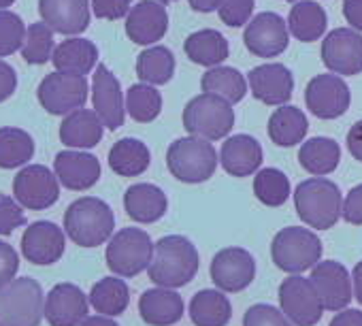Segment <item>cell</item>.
Here are the masks:
<instances>
[{
  "instance_id": "8fae6325",
  "label": "cell",
  "mask_w": 362,
  "mask_h": 326,
  "mask_svg": "<svg viewBox=\"0 0 362 326\" xmlns=\"http://www.w3.org/2000/svg\"><path fill=\"white\" fill-rule=\"evenodd\" d=\"M279 305L288 320L296 326H315L322 320L324 305L311 277L290 275L279 286Z\"/></svg>"
},
{
  "instance_id": "ba28073f",
  "label": "cell",
  "mask_w": 362,
  "mask_h": 326,
  "mask_svg": "<svg viewBox=\"0 0 362 326\" xmlns=\"http://www.w3.org/2000/svg\"><path fill=\"white\" fill-rule=\"evenodd\" d=\"M153 241L141 228L117 231L107 245V267L119 277H134L145 271L153 258Z\"/></svg>"
},
{
  "instance_id": "f35d334b",
  "label": "cell",
  "mask_w": 362,
  "mask_h": 326,
  "mask_svg": "<svg viewBox=\"0 0 362 326\" xmlns=\"http://www.w3.org/2000/svg\"><path fill=\"white\" fill-rule=\"evenodd\" d=\"M254 194L267 207H281L292 194L290 180L284 171L275 167L260 169L254 177Z\"/></svg>"
},
{
  "instance_id": "d4e9b609",
  "label": "cell",
  "mask_w": 362,
  "mask_h": 326,
  "mask_svg": "<svg viewBox=\"0 0 362 326\" xmlns=\"http://www.w3.org/2000/svg\"><path fill=\"white\" fill-rule=\"evenodd\" d=\"M139 315L149 326H173L184 318V298L173 288H151L139 298Z\"/></svg>"
},
{
  "instance_id": "8992f818",
  "label": "cell",
  "mask_w": 362,
  "mask_h": 326,
  "mask_svg": "<svg viewBox=\"0 0 362 326\" xmlns=\"http://www.w3.org/2000/svg\"><path fill=\"white\" fill-rule=\"evenodd\" d=\"M271 258L277 269H281L290 275H300L320 262L322 241L309 228L286 226L273 237Z\"/></svg>"
},
{
  "instance_id": "9a60e30c",
  "label": "cell",
  "mask_w": 362,
  "mask_h": 326,
  "mask_svg": "<svg viewBox=\"0 0 362 326\" xmlns=\"http://www.w3.org/2000/svg\"><path fill=\"white\" fill-rule=\"evenodd\" d=\"M250 92L267 107H281L294 94L292 71L281 62H267L247 73Z\"/></svg>"
},
{
  "instance_id": "f6af8a7d",
  "label": "cell",
  "mask_w": 362,
  "mask_h": 326,
  "mask_svg": "<svg viewBox=\"0 0 362 326\" xmlns=\"http://www.w3.org/2000/svg\"><path fill=\"white\" fill-rule=\"evenodd\" d=\"M24 224L26 216L22 211V205L11 197L0 194V237L16 233V228H22Z\"/></svg>"
},
{
  "instance_id": "f907efd6",
  "label": "cell",
  "mask_w": 362,
  "mask_h": 326,
  "mask_svg": "<svg viewBox=\"0 0 362 326\" xmlns=\"http://www.w3.org/2000/svg\"><path fill=\"white\" fill-rule=\"evenodd\" d=\"M343 18L349 28L362 33V0H343Z\"/></svg>"
},
{
  "instance_id": "74e56055",
  "label": "cell",
  "mask_w": 362,
  "mask_h": 326,
  "mask_svg": "<svg viewBox=\"0 0 362 326\" xmlns=\"http://www.w3.org/2000/svg\"><path fill=\"white\" fill-rule=\"evenodd\" d=\"M35 156V139L13 126L0 128V169H18Z\"/></svg>"
},
{
  "instance_id": "7a4b0ae2",
  "label": "cell",
  "mask_w": 362,
  "mask_h": 326,
  "mask_svg": "<svg viewBox=\"0 0 362 326\" xmlns=\"http://www.w3.org/2000/svg\"><path fill=\"white\" fill-rule=\"evenodd\" d=\"M113 209L96 197H81L64 211V233L79 248H98L113 237Z\"/></svg>"
},
{
  "instance_id": "e0dca14e",
  "label": "cell",
  "mask_w": 362,
  "mask_h": 326,
  "mask_svg": "<svg viewBox=\"0 0 362 326\" xmlns=\"http://www.w3.org/2000/svg\"><path fill=\"white\" fill-rule=\"evenodd\" d=\"M66 250V233L47 220L33 222L22 235V254L28 262L47 267L56 264Z\"/></svg>"
},
{
  "instance_id": "d590c367",
  "label": "cell",
  "mask_w": 362,
  "mask_h": 326,
  "mask_svg": "<svg viewBox=\"0 0 362 326\" xmlns=\"http://www.w3.org/2000/svg\"><path fill=\"white\" fill-rule=\"evenodd\" d=\"M247 88H250L247 79L237 69L224 66V64L207 69L205 75L201 77V90L203 92L218 94L233 105H237L245 98Z\"/></svg>"
},
{
  "instance_id": "ffe728a7",
  "label": "cell",
  "mask_w": 362,
  "mask_h": 326,
  "mask_svg": "<svg viewBox=\"0 0 362 326\" xmlns=\"http://www.w3.org/2000/svg\"><path fill=\"white\" fill-rule=\"evenodd\" d=\"M39 16L54 33L77 37L90 26L92 5L90 0H39Z\"/></svg>"
},
{
  "instance_id": "ab89813d",
  "label": "cell",
  "mask_w": 362,
  "mask_h": 326,
  "mask_svg": "<svg viewBox=\"0 0 362 326\" xmlns=\"http://www.w3.org/2000/svg\"><path fill=\"white\" fill-rule=\"evenodd\" d=\"M162 111V94L156 90V86L149 83H134L126 92V113L139 122L149 124L153 122Z\"/></svg>"
},
{
  "instance_id": "7402d4cb",
  "label": "cell",
  "mask_w": 362,
  "mask_h": 326,
  "mask_svg": "<svg viewBox=\"0 0 362 326\" xmlns=\"http://www.w3.org/2000/svg\"><path fill=\"white\" fill-rule=\"evenodd\" d=\"M54 173L60 184L73 192L90 190L100 180V162L96 156L81 149L60 151L54 160Z\"/></svg>"
},
{
  "instance_id": "b9f144b4",
  "label": "cell",
  "mask_w": 362,
  "mask_h": 326,
  "mask_svg": "<svg viewBox=\"0 0 362 326\" xmlns=\"http://www.w3.org/2000/svg\"><path fill=\"white\" fill-rule=\"evenodd\" d=\"M26 26L22 18L9 9H0V58H7L22 50Z\"/></svg>"
},
{
  "instance_id": "11a10c76",
  "label": "cell",
  "mask_w": 362,
  "mask_h": 326,
  "mask_svg": "<svg viewBox=\"0 0 362 326\" xmlns=\"http://www.w3.org/2000/svg\"><path fill=\"white\" fill-rule=\"evenodd\" d=\"M351 281H354V296L362 305V260L354 267L351 271Z\"/></svg>"
},
{
  "instance_id": "db71d44e",
  "label": "cell",
  "mask_w": 362,
  "mask_h": 326,
  "mask_svg": "<svg viewBox=\"0 0 362 326\" xmlns=\"http://www.w3.org/2000/svg\"><path fill=\"white\" fill-rule=\"evenodd\" d=\"M188 5L197 13H214L220 7V0H188Z\"/></svg>"
},
{
  "instance_id": "6da1fadb",
  "label": "cell",
  "mask_w": 362,
  "mask_h": 326,
  "mask_svg": "<svg viewBox=\"0 0 362 326\" xmlns=\"http://www.w3.org/2000/svg\"><path fill=\"white\" fill-rule=\"evenodd\" d=\"M199 250L184 235H166L156 241L147 275L156 286L181 288L199 273Z\"/></svg>"
},
{
  "instance_id": "f5cc1de1",
  "label": "cell",
  "mask_w": 362,
  "mask_h": 326,
  "mask_svg": "<svg viewBox=\"0 0 362 326\" xmlns=\"http://www.w3.org/2000/svg\"><path fill=\"white\" fill-rule=\"evenodd\" d=\"M328 326H362V311L360 309H345V311L341 309V313H337Z\"/></svg>"
},
{
  "instance_id": "9c48e42d",
  "label": "cell",
  "mask_w": 362,
  "mask_h": 326,
  "mask_svg": "<svg viewBox=\"0 0 362 326\" xmlns=\"http://www.w3.org/2000/svg\"><path fill=\"white\" fill-rule=\"evenodd\" d=\"M88 79L86 75H73L54 71L45 75V79L39 83L37 98L41 107L52 115H69L77 109H83L88 100Z\"/></svg>"
},
{
  "instance_id": "d6a6232c",
  "label": "cell",
  "mask_w": 362,
  "mask_h": 326,
  "mask_svg": "<svg viewBox=\"0 0 362 326\" xmlns=\"http://www.w3.org/2000/svg\"><path fill=\"white\" fill-rule=\"evenodd\" d=\"M184 52L190 58V62L211 69V66H220L228 54V41L220 30L214 28H205V30H197L192 33L186 41H184Z\"/></svg>"
},
{
  "instance_id": "83f0119b",
  "label": "cell",
  "mask_w": 362,
  "mask_h": 326,
  "mask_svg": "<svg viewBox=\"0 0 362 326\" xmlns=\"http://www.w3.org/2000/svg\"><path fill=\"white\" fill-rule=\"evenodd\" d=\"M267 132L277 147H294L305 141L309 132V120L303 109L294 105H281L271 113Z\"/></svg>"
},
{
  "instance_id": "484cf974",
  "label": "cell",
  "mask_w": 362,
  "mask_h": 326,
  "mask_svg": "<svg viewBox=\"0 0 362 326\" xmlns=\"http://www.w3.org/2000/svg\"><path fill=\"white\" fill-rule=\"evenodd\" d=\"M103 134L105 124L94 109H77L64 115L60 124V141L71 149H92L100 143Z\"/></svg>"
},
{
  "instance_id": "f546056e",
  "label": "cell",
  "mask_w": 362,
  "mask_h": 326,
  "mask_svg": "<svg viewBox=\"0 0 362 326\" xmlns=\"http://www.w3.org/2000/svg\"><path fill=\"white\" fill-rule=\"evenodd\" d=\"M56 71L73 73V75H88L98 64V47L90 39L81 37H69L60 45H56L54 58H52Z\"/></svg>"
},
{
  "instance_id": "30bf717a",
  "label": "cell",
  "mask_w": 362,
  "mask_h": 326,
  "mask_svg": "<svg viewBox=\"0 0 362 326\" xmlns=\"http://www.w3.org/2000/svg\"><path fill=\"white\" fill-rule=\"evenodd\" d=\"M13 197L24 209H49L60 199V180L43 165H28L13 180Z\"/></svg>"
},
{
  "instance_id": "91938a15",
  "label": "cell",
  "mask_w": 362,
  "mask_h": 326,
  "mask_svg": "<svg viewBox=\"0 0 362 326\" xmlns=\"http://www.w3.org/2000/svg\"><path fill=\"white\" fill-rule=\"evenodd\" d=\"M284 3H296V0H284Z\"/></svg>"
},
{
  "instance_id": "1f68e13d",
  "label": "cell",
  "mask_w": 362,
  "mask_h": 326,
  "mask_svg": "<svg viewBox=\"0 0 362 326\" xmlns=\"http://www.w3.org/2000/svg\"><path fill=\"white\" fill-rule=\"evenodd\" d=\"M328 16L324 7L315 0H296L294 7L288 16V28L290 35L300 43H313L320 41L326 33Z\"/></svg>"
},
{
  "instance_id": "5bb4252c",
  "label": "cell",
  "mask_w": 362,
  "mask_h": 326,
  "mask_svg": "<svg viewBox=\"0 0 362 326\" xmlns=\"http://www.w3.org/2000/svg\"><path fill=\"white\" fill-rule=\"evenodd\" d=\"M324 66L341 77L362 73V33L356 28H334L322 39Z\"/></svg>"
},
{
  "instance_id": "603a6c76",
  "label": "cell",
  "mask_w": 362,
  "mask_h": 326,
  "mask_svg": "<svg viewBox=\"0 0 362 326\" xmlns=\"http://www.w3.org/2000/svg\"><path fill=\"white\" fill-rule=\"evenodd\" d=\"M311 281L322 298L324 309L341 311L351 301V277L347 269L337 260L317 262L311 271Z\"/></svg>"
},
{
  "instance_id": "680465c9",
  "label": "cell",
  "mask_w": 362,
  "mask_h": 326,
  "mask_svg": "<svg viewBox=\"0 0 362 326\" xmlns=\"http://www.w3.org/2000/svg\"><path fill=\"white\" fill-rule=\"evenodd\" d=\"M158 3H162V5H168V3H177V0H158Z\"/></svg>"
},
{
  "instance_id": "e575fe53",
  "label": "cell",
  "mask_w": 362,
  "mask_h": 326,
  "mask_svg": "<svg viewBox=\"0 0 362 326\" xmlns=\"http://www.w3.org/2000/svg\"><path fill=\"white\" fill-rule=\"evenodd\" d=\"M175 69V56L164 45H149L136 58V75L143 83L149 86H166L173 79Z\"/></svg>"
},
{
  "instance_id": "8d00e7d4",
  "label": "cell",
  "mask_w": 362,
  "mask_h": 326,
  "mask_svg": "<svg viewBox=\"0 0 362 326\" xmlns=\"http://www.w3.org/2000/svg\"><path fill=\"white\" fill-rule=\"evenodd\" d=\"M130 303V290L124 279L117 277H103L96 281L90 290V305L100 315H122L128 309Z\"/></svg>"
},
{
  "instance_id": "bcb514c9",
  "label": "cell",
  "mask_w": 362,
  "mask_h": 326,
  "mask_svg": "<svg viewBox=\"0 0 362 326\" xmlns=\"http://www.w3.org/2000/svg\"><path fill=\"white\" fill-rule=\"evenodd\" d=\"M132 0H90L92 5V13L98 20H107V22H117L122 18L128 16V11L132 9Z\"/></svg>"
},
{
  "instance_id": "ac0fdd59",
  "label": "cell",
  "mask_w": 362,
  "mask_h": 326,
  "mask_svg": "<svg viewBox=\"0 0 362 326\" xmlns=\"http://www.w3.org/2000/svg\"><path fill=\"white\" fill-rule=\"evenodd\" d=\"M92 105L100 115L105 128L117 130L126 120V96L122 94V86L109 66L98 64L92 75Z\"/></svg>"
},
{
  "instance_id": "836d02e7",
  "label": "cell",
  "mask_w": 362,
  "mask_h": 326,
  "mask_svg": "<svg viewBox=\"0 0 362 326\" xmlns=\"http://www.w3.org/2000/svg\"><path fill=\"white\" fill-rule=\"evenodd\" d=\"M233 318V305L224 292L201 290L190 301V320L194 326H228Z\"/></svg>"
},
{
  "instance_id": "60d3db41",
  "label": "cell",
  "mask_w": 362,
  "mask_h": 326,
  "mask_svg": "<svg viewBox=\"0 0 362 326\" xmlns=\"http://www.w3.org/2000/svg\"><path fill=\"white\" fill-rule=\"evenodd\" d=\"M22 58L28 64H45L54 58L56 52V41H54V30L41 20L37 24H30L26 28L24 45H22Z\"/></svg>"
},
{
  "instance_id": "cb8c5ba5",
  "label": "cell",
  "mask_w": 362,
  "mask_h": 326,
  "mask_svg": "<svg viewBox=\"0 0 362 326\" xmlns=\"http://www.w3.org/2000/svg\"><path fill=\"white\" fill-rule=\"evenodd\" d=\"M262 145L252 134H233L222 143L220 165L233 177H250L260 171Z\"/></svg>"
},
{
  "instance_id": "7bdbcfd3",
  "label": "cell",
  "mask_w": 362,
  "mask_h": 326,
  "mask_svg": "<svg viewBox=\"0 0 362 326\" xmlns=\"http://www.w3.org/2000/svg\"><path fill=\"white\" fill-rule=\"evenodd\" d=\"M254 0H220L218 16L228 28H241L254 18Z\"/></svg>"
},
{
  "instance_id": "816d5d0a",
  "label": "cell",
  "mask_w": 362,
  "mask_h": 326,
  "mask_svg": "<svg viewBox=\"0 0 362 326\" xmlns=\"http://www.w3.org/2000/svg\"><path fill=\"white\" fill-rule=\"evenodd\" d=\"M347 151L358 160V162H362V120H358L351 128H349V132H347Z\"/></svg>"
},
{
  "instance_id": "277c9868",
  "label": "cell",
  "mask_w": 362,
  "mask_h": 326,
  "mask_svg": "<svg viewBox=\"0 0 362 326\" xmlns=\"http://www.w3.org/2000/svg\"><path fill=\"white\" fill-rule=\"evenodd\" d=\"M218 151L211 141L188 134L175 139L166 149V167L170 175L184 184H203L218 169Z\"/></svg>"
},
{
  "instance_id": "4fadbf2b",
  "label": "cell",
  "mask_w": 362,
  "mask_h": 326,
  "mask_svg": "<svg viewBox=\"0 0 362 326\" xmlns=\"http://www.w3.org/2000/svg\"><path fill=\"white\" fill-rule=\"evenodd\" d=\"M243 45L252 56H258V58L281 56L290 45L288 22L273 11H262L254 16L245 26Z\"/></svg>"
},
{
  "instance_id": "5b68a950",
  "label": "cell",
  "mask_w": 362,
  "mask_h": 326,
  "mask_svg": "<svg viewBox=\"0 0 362 326\" xmlns=\"http://www.w3.org/2000/svg\"><path fill=\"white\" fill-rule=\"evenodd\" d=\"M181 122H184L188 134L207 141H222L230 134L235 126V109L233 103H228L226 98L203 92L186 105Z\"/></svg>"
},
{
  "instance_id": "7c38bea8",
  "label": "cell",
  "mask_w": 362,
  "mask_h": 326,
  "mask_svg": "<svg viewBox=\"0 0 362 326\" xmlns=\"http://www.w3.org/2000/svg\"><path fill=\"white\" fill-rule=\"evenodd\" d=\"M305 105L317 120H337L345 115L351 105L349 86L334 73L315 75L305 88Z\"/></svg>"
},
{
  "instance_id": "c3c4849f",
  "label": "cell",
  "mask_w": 362,
  "mask_h": 326,
  "mask_svg": "<svg viewBox=\"0 0 362 326\" xmlns=\"http://www.w3.org/2000/svg\"><path fill=\"white\" fill-rule=\"evenodd\" d=\"M341 218L347 222V224H354V226H360L362 224V184L354 186L345 201H343V214Z\"/></svg>"
},
{
  "instance_id": "4316f807",
  "label": "cell",
  "mask_w": 362,
  "mask_h": 326,
  "mask_svg": "<svg viewBox=\"0 0 362 326\" xmlns=\"http://www.w3.org/2000/svg\"><path fill=\"white\" fill-rule=\"evenodd\" d=\"M124 209L139 224H153L164 218L168 199L156 184H134L124 194Z\"/></svg>"
},
{
  "instance_id": "681fc988",
  "label": "cell",
  "mask_w": 362,
  "mask_h": 326,
  "mask_svg": "<svg viewBox=\"0 0 362 326\" xmlns=\"http://www.w3.org/2000/svg\"><path fill=\"white\" fill-rule=\"evenodd\" d=\"M18 90V75L11 64L0 60V103L9 100Z\"/></svg>"
},
{
  "instance_id": "2e32d148",
  "label": "cell",
  "mask_w": 362,
  "mask_h": 326,
  "mask_svg": "<svg viewBox=\"0 0 362 326\" xmlns=\"http://www.w3.org/2000/svg\"><path fill=\"white\" fill-rule=\"evenodd\" d=\"M256 277V260L243 248H224L211 260V279L222 292H241Z\"/></svg>"
},
{
  "instance_id": "52a82bcc",
  "label": "cell",
  "mask_w": 362,
  "mask_h": 326,
  "mask_svg": "<svg viewBox=\"0 0 362 326\" xmlns=\"http://www.w3.org/2000/svg\"><path fill=\"white\" fill-rule=\"evenodd\" d=\"M43 318L45 296L37 279L20 277L0 290V326H39Z\"/></svg>"
},
{
  "instance_id": "f1b7e54d",
  "label": "cell",
  "mask_w": 362,
  "mask_h": 326,
  "mask_svg": "<svg viewBox=\"0 0 362 326\" xmlns=\"http://www.w3.org/2000/svg\"><path fill=\"white\" fill-rule=\"evenodd\" d=\"M341 160V145L330 136H311L300 143L298 162L313 177H326L337 171Z\"/></svg>"
},
{
  "instance_id": "9f6ffc18",
  "label": "cell",
  "mask_w": 362,
  "mask_h": 326,
  "mask_svg": "<svg viewBox=\"0 0 362 326\" xmlns=\"http://www.w3.org/2000/svg\"><path fill=\"white\" fill-rule=\"evenodd\" d=\"M79 326H119V324L115 320H111L109 315H90Z\"/></svg>"
},
{
  "instance_id": "d6986e66",
  "label": "cell",
  "mask_w": 362,
  "mask_h": 326,
  "mask_svg": "<svg viewBox=\"0 0 362 326\" xmlns=\"http://www.w3.org/2000/svg\"><path fill=\"white\" fill-rule=\"evenodd\" d=\"M168 30L166 7L158 0H139L126 16V35L136 45H156Z\"/></svg>"
},
{
  "instance_id": "3957f363",
  "label": "cell",
  "mask_w": 362,
  "mask_h": 326,
  "mask_svg": "<svg viewBox=\"0 0 362 326\" xmlns=\"http://www.w3.org/2000/svg\"><path fill=\"white\" fill-rule=\"evenodd\" d=\"M294 207L303 224L315 231H328L343 214V194L334 182L311 177L296 186Z\"/></svg>"
},
{
  "instance_id": "6f0895ef",
  "label": "cell",
  "mask_w": 362,
  "mask_h": 326,
  "mask_svg": "<svg viewBox=\"0 0 362 326\" xmlns=\"http://www.w3.org/2000/svg\"><path fill=\"white\" fill-rule=\"evenodd\" d=\"M13 3H16V0H0V9H9Z\"/></svg>"
},
{
  "instance_id": "ee69618b",
  "label": "cell",
  "mask_w": 362,
  "mask_h": 326,
  "mask_svg": "<svg viewBox=\"0 0 362 326\" xmlns=\"http://www.w3.org/2000/svg\"><path fill=\"white\" fill-rule=\"evenodd\" d=\"M243 326H292V322L275 305L258 303V305H252L245 311Z\"/></svg>"
},
{
  "instance_id": "4dcf8cb0",
  "label": "cell",
  "mask_w": 362,
  "mask_h": 326,
  "mask_svg": "<svg viewBox=\"0 0 362 326\" xmlns=\"http://www.w3.org/2000/svg\"><path fill=\"white\" fill-rule=\"evenodd\" d=\"M149 147L134 136H126L113 143L109 149V167L119 177H139L149 169Z\"/></svg>"
},
{
  "instance_id": "7dc6e473",
  "label": "cell",
  "mask_w": 362,
  "mask_h": 326,
  "mask_svg": "<svg viewBox=\"0 0 362 326\" xmlns=\"http://www.w3.org/2000/svg\"><path fill=\"white\" fill-rule=\"evenodd\" d=\"M20 271V256L13 245L0 241V290L9 286Z\"/></svg>"
},
{
  "instance_id": "44dd1931",
  "label": "cell",
  "mask_w": 362,
  "mask_h": 326,
  "mask_svg": "<svg viewBox=\"0 0 362 326\" xmlns=\"http://www.w3.org/2000/svg\"><path fill=\"white\" fill-rule=\"evenodd\" d=\"M90 296L75 284H56L45 296V320L49 326H79L88 318Z\"/></svg>"
}]
</instances>
